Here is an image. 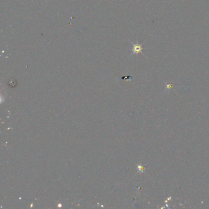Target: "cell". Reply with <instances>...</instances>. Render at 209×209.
I'll return each instance as SVG.
<instances>
[{"label": "cell", "instance_id": "cell-1", "mask_svg": "<svg viewBox=\"0 0 209 209\" xmlns=\"http://www.w3.org/2000/svg\"><path fill=\"white\" fill-rule=\"evenodd\" d=\"M131 44H132V53H131V55H134V54H139V53H141L144 56H145L144 53L142 52L143 51V47H142V44L144 43L142 42V44H139L137 42L136 43H133L131 42Z\"/></svg>", "mask_w": 209, "mask_h": 209}]
</instances>
